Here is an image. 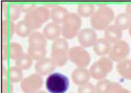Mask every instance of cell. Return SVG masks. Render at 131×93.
Here are the masks:
<instances>
[{
    "label": "cell",
    "mask_w": 131,
    "mask_h": 93,
    "mask_svg": "<svg viewBox=\"0 0 131 93\" xmlns=\"http://www.w3.org/2000/svg\"><path fill=\"white\" fill-rule=\"evenodd\" d=\"M13 86L12 82L8 79H2V93H12Z\"/></svg>",
    "instance_id": "4316f807"
},
{
    "label": "cell",
    "mask_w": 131,
    "mask_h": 93,
    "mask_svg": "<svg viewBox=\"0 0 131 93\" xmlns=\"http://www.w3.org/2000/svg\"><path fill=\"white\" fill-rule=\"evenodd\" d=\"M69 45L64 38L54 40L51 47V58L58 66L62 67L67 63L69 58Z\"/></svg>",
    "instance_id": "277c9868"
},
{
    "label": "cell",
    "mask_w": 131,
    "mask_h": 93,
    "mask_svg": "<svg viewBox=\"0 0 131 93\" xmlns=\"http://www.w3.org/2000/svg\"><path fill=\"white\" fill-rule=\"evenodd\" d=\"M35 93H48V92H46V91H44V90H38L37 92H36Z\"/></svg>",
    "instance_id": "d6a6232c"
},
{
    "label": "cell",
    "mask_w": 131,
    "mask_h": 93,
    "mask_svg": "<svg viewBox=\"0 0 131 93\" xmlns=\"http://www.w3.org/2000/svg\"><path fill=\"white\" fill-rule=\"evenodd\" d=\"M111 48V42L106 38L98 39L93 44L94 51L98 55L102 56L106 53H109Z\"/></svg>",
    "instance_id": "d6986e66"
},
{
    "label": "cell",
    "mask_w": 131,
    "mask_h": 93,
    "mask_svg": "<svg viewBox=\"0 0 131 93\" xmlns=\"http://www.w3.org/2000/svg\"><path fill=\"white\" fill-rule=\"evenodd\" d=\"M129 33L130 35L131 36V25L130 26V27H129Z\"/></svg>",
    "instance_id": "836d02e7"
},
{
    "label": "cell",
    "mask_w": 131,
    "mask_h": 93,
    "mask_svg": "<svg viewBox=\"0 0 131 93\" xmlns=\"http://www.w3.org/2000/svg\"><path fill=\"white\" fill-rule=\"evenodd\" d=\"M114 17L113 10L108 6H103L98 8L91 15V24L96 29H105L112 22Z\"/></svg>",
    "instance_id": "7a4b0ae2"
},
{
    "label": "cell",
    "mask_w": 131,
    "mask_h": 93,
    "mask_svg": "<svg viewBox=\"0 0 131 93\" xmlns=\"http://www.w3.org/2000/svg\"><path fill=\"white\" fill-rule=\"evenodd\" d=\"M118 71L125 76H129V72L131 71V61L125 60L119 62L117 65Z\"/></svg>",
    "instance_id": "484cf974"
},
{
    "label": "cell",
    "mask_w": 131,
    "mask_h": 93,
    "mask_svg": "<svg viewBox=\"0 0 131 93\" xmlns=\"http://www.w3.org/2000/svg\"><path fill=\"white\" fill-rule=\"evenodd\" d=\"M56 66V63L51 57H45L36 62L35 68L38 74L41 76H46L54 70Z\"/></svg>",
    "instance_id": "7c38bea8"
},
{
    "label": "cell",
    "mask_w": 131,
    "mask_h": 93,
    "mask_svg": "<svg viewBox=\"0 0 131 93\" xmlns=\"http://www.w3.org/2000/svg\"><path fill=\"white\" fill-rule=\"evenodd\" d=\"M104 35L105 38L111 43H116L121 38L122 30L115 24L110 25L105 29Z\"/></svg>",
    "instance_id": "e0dca14e"
},
{
    "label": "cell",
    "mask_w": 131,
    "mask_h": 93,
    "mask_svg": "<svg viewBox=\"0 0 131 93\" xmlns=\"http://www.w3.org/2000/svg\"><path fill=\"white\" fill-rule=\"evenodd\" d=\"M68 56L73 63L81 67L86 66L91 60L89 53L81 46H74L70 48L69 50Z\"/></svg>",
    "instance_id": "ba28073f"
},
{
    "label": "cell",
    "mask_w": 131,
    "mask_h": 93,
    "mask_svg": "<svg viewBox=\"0 0 131 93\" xmlns=\"http://www.w3.org/2000/svg\"><path fill=\"white\" fill-rule=\"evenodd\" d=\"M81 25V19L75 13H68L63 22L61 34L67 39L74 38L78 34Z\"/></svg>",
    "instance_id": "8992f818"
},
{
    "label": "cell",
    "mask_w": 131,
    "mask_h": 93,
    "mask_svg": "<svg viewBox=\"0 0 131 93\" xmlns=\"http://www.w3.org/2000/svg\"><path fill=\"white\" fill-rule=\"evenodd\" d=\"M18 6L20 11L26 14L30 12L36 7V5L35 3H20L18 4Z\"/></svg>",
    "instance_id": "f1b7e54d"
},
{
    "label": "cell",
    "mask_w": 131,
    "mask_h": 93,
    "mask_svg": "<svg viewBox=\"0 0 131 93\" xmlns=\"http://www.w3.org/2000/svg\"><path fill=\"white\" fill-rule=\"evenodd\" d=\"M15 63L16 66L21 69H28L32 64L33 59L28 53L23 52L15 60Z\"/></svg>",
    "instance_id": "44dd1931"
},
{
    "label": "cell",
    "mask_w": 131,
    "mask_h": 93,
    "mask_svg": "<svg viewBox=\"0 0 131 93\" xmlns=\"http://www.w3.org/2000/svg\"><path fill=\"white\" fill-rule=\"evenodd\" d=\"M109 84L108 80H102L99 82L97 86V91L98 93H106L107 89Z\"/></svg>",
    "instance_id": "f546056e"
},
{
    "label": "cell",
    "mask_w": 131,
    "mask_h": 93,
    "mask_svg": "<svg viewBox=\"0 0 131 93\" xmlns=\"http://www.w3.org/2000/svg\"><path fill=\"white\" fill-rule=\"evenodd\" d=\"M61 33V27L57 23L49 22L46 24L43 29L45 36L49 40H54L59 38Z\"/></svg>",
    "instance_id": "5bb4252c"
},
{
    "label": "cell",
    "mask_w": 131,
    "mask_h": 93,
    "mask_svg": "<svg viewBox=\"0 0 131 93\" xmlns=\"http://www.w3.org/2000/svg\"><path fill=\"white\" fill-rule=\"evenodd\" d=\"M8 78L12 83H18L23 78L22 69L17 66H12L8 70Z\"/></svg>",
    "instance_id": "cb8c5ba5"
},
{
    "label": "cell",
    "mask_w": 131,
    "mask_h": 93,
    "mask_svg": "<svg viewBox=\"0 0 131 93\" xmlns=\"http://www.w3.org/2000/svg\"><path fill=\"white\" fill-rule=\"evenodd\" d=\"M72 79L76 84L82 85L90 79V73L86 69L77 68L72 73Z\"/></svg>",
    "instance_id": "ffe728a7"
},
{
    "label": "cell",
    "mask_w": 131,
    "mask_h": 93,
    "mask_svg": "<svg viewBox=\"0 0 131 93\" xmlns=\"http://www.w3.org/2000/svg\"><path fill=\"white\" fill-rule=\"evenodd\" d=\"M3 11L6 19H9L10 21H15L18 19L21 11L18 4L12 2L5 4Z\"/></svg>",
    "instance_id": "2e32d148"
},
{
    "label": "cell",
    "mask_w": 131,
    "mask_h": 93,
    "mask_svg": "<svg viewBox=\"0 0 131 93\" xmlns=\"http://www.w3.org/2000/svg\"><path fill=\"white\" fill-rule=\"evenodd\" d=\"M43 79L38 73H34L23 79L20 88L25 93H35L42 87Z\"/></svg>",
    "instance_id": "52a82bcc"
},
{
    "label": "cell",
    "mask_w": 131,
    "mask_h": 93,
    "mask_svg": "<svg viewBox=\"0 0 131 93\" xmlns=\"http://www.w3.org/2000/svg\"><path fill=\"white\" fill-rule=\"evenodd\" d=\"M95 7L91 3H81L78 6V13L84 17H89L93 14Z\"/></svg>",
    "instance_id": "d4e9b609"
},
{
    "label": "cell",
    "mask_w": 131,
    "mask_h": 93,
    "mask_svg": "<svg viewBox=\"0 0 131 93\" xmlns=\"http://www.w3.org/2000/svg\"><path fill=\"white\" fill-rule=\"evenodd\" d=\"M2 71V79H8V70L5 66H3Z\"/></svg>",
    "instance_id": "4dcf8cb0"
},
{
    "label": "cell",
    "mask_w": 131,
    "mask_h": 93,
    "mask_svg": "<svg viewBox=\"0 0 131 93\" xmlns=\"http://www.w3.org/2000/svg\"><path fill=\"white\" fill-rule=\"evenodd\" d=\"M113 63L109 58L103 57L92 66L90 72L92 76L96 79L104 77L112 68Z\"/></svg>",
    "instance_id": "9c48e42d"
},
{
    "label": "cell",
    "mask_w": 131,
    "mask_h": 93,
    "mask_svg": "<svg viewBox=\"0 0 131 93\" xmlns=\"http://www.w3.org/2000/svg\"><path fill=\"white\" fill-rule=\"evenodd\" d=\"M46 87L51 93H65L69 87L68 77L60 73H53L46 79Z\"/></svg>",
    "instance_id": "5b68a950"
},
{
    "label": "cell",
    "mask_w": 131,
    "mask_h": 93,
    "mask_svg": "<svg viewBox=\"0 0 131 93\" xmlns=\"http://www.w3.org/2000/svg\"><path fill=\"white\" fill-rule=\"evenodd\" d=\"M31 31H32V29L24 19L19 21L15 25V32L20 36H28L32 33Z\"/></svg>",
    "instance_id": "603a6c76"
},
{
    "label": "cell",
    "mask_w": 131,
    "mask_h": 93,
    "mask_svg": "<svg viewBox=\"0 0 131 93\" xmlns=\"http://www.w3.org/2000/svg\"><path fill=\"white\" fill-rule=\"evenodd\" d=\"M43 34L38 31L31 33L28 38V54L32 59L39 61L45 58L46 54L47 39Z\"/></svg>",
    "instance_id": "6da1fadb"
},
{
    "label": "cell",
    "mask_w": 131,
    "mask_h": 93,
    "mask_svg": "<svg viewBox=\"0 0 131 93\" xmlns=\"http://www.w3.org/2000/svg\"><path fill=\"white\" fill-rule=\"evenodd\" d=\"M50 17V11L46 6H40L27 13L24 19L28 23L32 30L40 28Z\"/></svg>",
    "instance_id": "3957f363"
},
{
    "label": "cell",
    "mask_w": 131,
    "mask_h": 93,
    "mask_svg": "<svg viewBox=\"0 0 131 93\" xmlns=\"http://www.w3.org/2000/svg\"><path fill=\"white\" fill-rule=\"evenodd\" d=\"M115 24L121 30L126 29L131 25V17L127 13H120L115 19Z\"/></svg>",
    "instance_id": "7402d4cb"
},
{
    "label": "cell",
    "mask_w": 131,
    "mask_h": 93,
    "mask_svg": "<svg viewBox=\"0 0 131 93\" xmlns=\"http://www.w3.org/2000/svg\"><path fill=\"white\" fill-rule=\"evenodd\" d=\"M78 40L82 46L89 47L97 40V34L91 28H84L79 34Z\"/></svg>",
    "instance_id": "4fadbf2b"
},
{
    "label": "cell",
    "mask_w": 131,
    "mask_h": 93,
    "mask_svg": "<svg viewBox=\"0 0 131 93\" xmlns=\"http://www.w3.org/2000/svg\"><path fill=\"white\" fill-rule=\"evenodd\" d=\"M126 12L128 14L130 15L131 17V3L128 4V5L126 6Z\"/></svg>",
    "instance_id": "1f68e13d"
},
{
    "label": "cell",
    "mask_w": 131,
    "mask_h": 93,
    "mask_svg": "<svg viewBox=\"0 0 131 93\" xmlns=\"http://www.w3.org/2000/svg\"><path fill=\"white\" fill-rule=\"evenodd\" d=\"M2 49V56L3 60H6L8 58L15 60L23 53L21 46L18 42L3 43Z\"/></svg>",
    "instance_id": "8fae6325"
},
{
    "label": "cell",
    "mask_w": 131,
    "mask_h": 93,
    "mask_svg": "<svg viewBox=\"0 0 131 93\" xmlns=\"http://www.w3.org/2000/svg\"><path fill=\"white\" fill-rule=\"evenodd\" d=\"M129 47L127 42L120 40L115 43L109 53L110 57L114 61L121 60L128 55Z\"/></svg>",
    "instance_id": "30bf717a"
},
{
    "label": "cell",
    "mask_w": 131,
    "mask_h": 93,
    "mask_svg": "<svg viewBox=\"0 0 131 93\" xmlns=\"http://www.w3.org/2000/svg\"><path fill=\"white\" fill-rule=\"evenodd\" d=\"M15 25L12 21L5 19L2 23V38L4 43H6L12 37L15 32Z\"/></svg>",
    "instance_id": "9a60e30c"
},
{
    "label": "cell",
    "mask_w": 131,
    "mask_h": 93,
    "mask_svg": "<svg viewBox=\"0 0 131 93\" xmlns=\"http://www.w3.org/2000/svg\"><path fill=\"white\" fill-rule=\"evenodd\" d=\"M68 14V11L65 7L61 6L56 5L52 8L50 11V17L54 22L58 23H63L65 17Z\"/></svg>",
    "instance_id": "ac0fdd59"
},
{
    "label": "cell",
    "mask_w": 131,
    "mask_h": 93,
    "mask_svg": "<svg viewBox=\"0 0 131 93\" xmlns=\"http://www.w3.org/2000/svg\"><path fill=\"white\" fill-rule=\"evenodd\" d=\"M79 93H94V88L90 83H86L81 85L79 88Z\"/></svg>",
    "instance_id": "83f0119b"
}]
</instances>
